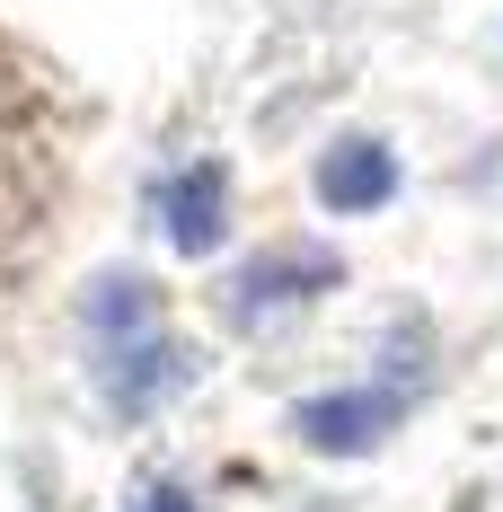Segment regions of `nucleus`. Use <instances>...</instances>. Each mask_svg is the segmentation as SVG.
<instances>
[{
    "mask_svg": "<svg viewBox=\"0 0 503 512\" xmlns=\"http://www.w3.org/2000/svg\"><path fill=\"white\" fill-rule=\"evenodd\" d=\"M389 415H398L389 389H327V398L301 407V442L327 451V460H353V451H371V442L389 433Z\"/></svg>",
    "mask_w": 503,
    "mask_h": 512,
    "instance_id": "1",
    "label": "nucleus"
},
{
    "mask_svg": "<svg viewBox=\"0 0 503 512\" xmlns=\"http://www.w3.org/2000/svg\"><path fill=\"white\" fill-rule=\"evenodd\" d=\"M318 195L336 212H371L398 195V159H389V142H371V133H345L336 151L318 159Z\"/></svg>",
    "mask_w": 503,
    "mask_h": 512,
    "instance_id": "2",
    "label": "nucleus"
},
{
    "mask_svg": "<svg viewBox=\"0 0 503 512\" xmlns=\"http://www.w3.org/2000/svg\"><path fill=\"white\" fill-rule=\"evenodd\" d=\"M159 212H168V239H177L186 256H212L221 221H230V177L203 159V168H186V177H168V186H159Z\"/></svg>",
    "mask_w": 503,
    "mask_h": 512,
    "instance_id": "3",
    "label": "nucleus"
},
{
    "mask_svg": "<svg viewBox=\"0 0 503 512\" xmlns=\"http://www.w3.org/2000/svg\"><path fill=\"white\" fill-rule=\"evenodd\" d=\"M106 362H115V398H124V407H151L159 389H177V371H186V362H177V345H168V336H124V345H106Z\"/></svg>",
    "mask_w": 503,
    "mask_h": 512,
    "instance_id": "4",
    "label": "nucleus"
},
{
    "mask_svg": "<svg viewBox=\"0 0 503 512\" xmlns=\"http://www.w3.org/2000/svg\"><path fill=\"white\" fill-rule=\"evenodd\" d=\"M133 512H195V495H186V486H151Z\"/></svg>",
    "mask_w": 503,
    "mask_h": 512,
    "instance_id": "5",
    "label": "nucleus"
}]
</instances>
